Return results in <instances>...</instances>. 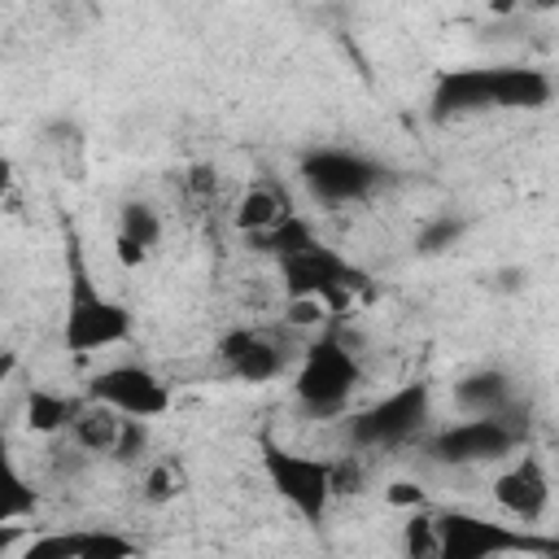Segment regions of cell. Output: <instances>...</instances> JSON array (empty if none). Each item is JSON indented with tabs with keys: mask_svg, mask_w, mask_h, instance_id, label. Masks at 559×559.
<instances>
[{
	"mask_svg": "<svg viewBox=\"0 0 559 559\" xmlns=\"http://www.w3.org/2000/svg\"><path fill=\"white\" fill-rule=\"evenodd\" d=\"M61 240H66V323H61V341L70 354H92L105 345H118L131 336V310L114 297L100 293L87 258H83V240L74 231V223H61Z\"/></svg>",
	"mask_w": 559,
	"mask_h": 559,
	"instance_id": "cell-1",
	"label": "cell"
},
{
	"mask_svg": "<svg viewBox=\"0 0 559 559\" xmlns=\"http://www.w3.org/2000/svg\"><path fill=\"white\" fill-rule=\"evenodd\" d=\"M362 384V367L358 358L349 354V345L341 341L336 328H328L323 336H314L301 354V367H297V380H293V393L301 402V411L310 419H332L349 406V393Z\"/></svg>",
	"mask_w": 559,
	"mask_h": 559,
	"instance_id": "cell-2",
	"label": "cell"
},
{
	"mask_svg": "<svg viewBox=\"0 0 559 559\" xmlns=\"http://www.w3.org/2000/svg\"><path fill=\"white\" fill-rule=\"evenodd\" d=\"M524 406H511L502 415H472L459 424H445L428 437V454L445 467H472V463H498L524 445Z\"/></svg>",
	"mask_w": 559,
	"mask_h": 559,
	"instance_id": "cell-3",
	"label": "cell"
},
{
	"mask_svg": "<svg viewBox=\"0 0 559 559\" xmlns=\"http://www.w3.org/2000/svg\"><path fill=\"white\" fill-rule=\"evenodd\" d=\"M262 472L271 480V489L306 520V524H319L328 515V502H332V463L323 459H310V454H297V450H284L275 437H262Z\"/></svg>",
	"mask_w": 559,
	"mask_h": 559,
	"instance_id": "cell-4",
	"label": "cell"
},
{
	"mask_svg": "<svg viewBox=\"0 0 559 559\" xmlns=\"http://www.w3.org/2000/svg\"><path fill=\"white\" fill-rule=\"evenodd\" d=\"M280 280L288 297H319L332 314H341L349 306V297L358 288H367V275L358 266H349L336 249H328L323 240H314L301 253L280 258Z\"/></svg>",
	"mask_w": 559,
	"mask_h": 559,
	"instance_id": "cell-5",
	"label": "cell"
},
{
	"mask_svg": "<svg viewBox=\"0 0 559 559\" xmlns=\"http://www.w3.org/2000/svg\"><path fill=\"white\" fill-rule=\"evenodd\" d=\"M441 533V559H493V555H559V542L515 533L507 524L467 515V511H441L437 515Z\"/></svg>",
	"mask_w": 559,
	"mask_h": 559,
	"instance_id": "cell-6",
	"label": "cell"
},
{
	"mask_svg": "<svg viewBox=\"0 0 559 559\" xmlns=\"http://www.w3.org/2000/svg\"><path fill=\"white\" fill-rule=\"evenodd\" d=\"M428 384L415 380V384H402L397 393L380 397L376 406L349 415V445L354 450H393L402 441H411L424 424H428Z\"/></svg>",
	"mask_w": 559,
	"mask_h": 559,
	"instance_id": "cell-7",
	"label": "cell"
},
{
	"mask_svg": "<svg viewBox=\"0 0 559 559\" xmlns=\"http://www.w3.org/2000/svg\"><path fill=\"white\" fill-rule=\"evenodd\" d=\"M301 179L323 205H349V201H367L389 179V170L354 148H314L301 157Z\"/></svg>",
	"mask_w": 559,
	"mask_h": 559,
	"instance_id": "cell-8",
	"label": "cell"
},
{
	"mask_svg": "<svg viewBox=\"0 0 559 559\" xmlns=\"http://www.w3.org/2000/svg\"><path fill=\"white\" fill-rule=\"evenodd\" d=\"M87 397L122 415H135V419H162L170 411V384L140 362H118V367L96 371L87 380Z\"/></svg>",
	"mask_w": 559,
	"mask_h": 559,
	"instance_id": "cell-9",
	"label": "cell"
},
{
	"mask_svg": "<svg viewBox=\"0 0 559 559\" xmlns=\"http://www.w3.org/2000/svg\"><path fill=\"white\" fill-rule=\"evenodd\" d=\"M493 502H498L511 520L537 524V520L546 515V507H550V476H546L542 459H537V454H520L507 472H498V480H493Z\"/></svg>",
	"mask_w": 559,
	"mask_h": 559,
	"instance_id": "cell-10",
	"label": "cell"
},
{
	"mask_svg": "<svg viewBox=\"0 0 559 559\" xmlns=\"http://www.w3.org/2000/svg\"><path fill=\"white\" fill-rule=\"evenodd\" d=\"M498 109L493 100V66H467V70H445L432 87V122H450L463 114Z\"/></svg>",
	"mask_w": 559,
	"mask_h": 559,
	"instance_id": "cell-11",
	"label": "cell"
},
{
	"mask_svg": "<svg viewBox=\"0 0 559 559\" xmlns=\"http://www.w3.org/2000/svg\"><path fill=\"white\" fill-rule=\"evenodd\" d=\"M218 358L227 367L231 380H245V384H266L284 371V349L280 341L253 332V328H231L223 341H218Z\"/></svg>",
	"mask_w": 559,
	"mask_h": 559,
	"instance_id": "cell-12",
	"label": "cell"
},
{
	"mask_svg": "<svg viewBox=\"0 0 559 559\" xmlns=\"http://www.w3.org/2000/svg\"><path fill=\"white\" fill-rule=\"evenodd\" d=\"M140 546L109 528H79V533H48L26 546V559H127Z\"/></svg>",
	"mask_w": 559,
	"mask_h": 559,
	"instance_id": "cell-13",
	"label": "cell"
},
{
	"mask_svg": "<svg viewBox=\"0 0 559 559\" xmlns=\"http://www.w3.org/2000/svg\"><path fill=\"white\" fill-rule=\"evenodd\" d=\"M555 83L533 66H493V100L498 109H542L550 105Z\"/></svg>",
	"mask_w": 559,
	"mask_h": 559,
	"instance_id": "cell-14",
	"label": "cell"
},
{
	"mask_svg": "<svg viewBox=\"0 0 559 559\" xmlns=\"http://www.w3.org/2000/svg\"><path fill=\"white\" fill-rule=\"evenodd\" d=\"M454 402L467 415H502L515 402V389H511V376L502 367H480L454 384Z\"/></svg>",
	"mask_w": 559,
	"mask_h": 559,
	"instance_id": "cell-15",
	"label": "cell"
},
{
	"mask_svg": "<svg viewBox=\"0 0 559 559\" xmlns=\"http://www.w3.org/2000/svg\"><path fill=\"white\" fill-rule=\"evenodd\" d=\"M118 432H122V411H114V406H105V402H92V397L83 402V411H79L74 424H70L74 445L87 450V454H109L114 441H118Z\"/></svg>",
	"mask_w": 559,
	"mask_h": 559,
	"instance_id": "cell-16",
	"label": "cell"
},
{
	"mask_svg": "<svg viewBox=\"0 0 559 559\" xmlns=\"http://www.w3.org/2000/svg\"><path fill=\"white\" fill-rule=\"evenodd\" d=\"M83 411V402L61 397L52 389H31L26 393V428L31 432H61L74 424V415Z\"/></svg>",
	"mask_w": 559,
	"mask_h": 559,
	"instance_id": "cell-17",
	"label": "cell"
},
{
	"mask_svg": "<svg viewBox=\"0 0 559 559\" xmlns=\"http://www.w3.org/2000/svg\"><path fill=\"white\" fill-rule=\"evenodd\" d=\"M284 214H288L284 192H275V188L258 183V188H249V192L240 197V205H236V227H240V231H249V236H262V231H266V227H275Z\"/></svg>",
	"mask_w": 559,
	"mask_h": 559,
	"instance_id": "cell-18",
	"label": "cell"
},
{
	"mask_svg": "<svg viewBox=\"0 0 559 559\" xmlns=\"http://www.w3.org/2000/svg\"><path fill=\"white\" fill-rule=\"evenodd\" d=\"M314 240H319V236H314V227H310L301 214H293V210H288V214H284L275 227H266L262 236H253V245H258L262 253H271L275 262H280V258H288V253L310 249Z\"/></svg>",
	"mask_w": 559,
	"mask_h": 559,
	"instance_id": "cell-19",
	"label": "cell"
},
{
	"mask_svg": "<svg viewBox=\"0 0 559 559\" xmlns=\"http://www.w3.org/2000/svg\"><path fill=\"white\" fill-rule=\"evenodd\" d=\"M118 231H122V236H131L135 245L153 249V245L162 240V218H157V210H153V205H144V201H127V205H122V214H118Z\"/></svg>",
	"mask_w": 559,
	"mask_h": 559,
	"instance_id": "cell-20",
	"label": "cell"
},
{
	"mask_svg": "<svg viewBox=\"0 0 559 559\" xmlns=\"http://www.w3.org/2000/svg\"><path fill=\"white\" fill-rule=\"evenodd\" d=\"M140 493H144V502H153V507H162V502H175V498L183 493V467H179V463H170V459L153 463V467L144 472V485H140Z\"/></svg>",
	"mask_w": 559,
	"mask_h": 559,
	"instance_id": "cell-21",
	"label": "cell"
},
{
	"mask_svg": "<svg viewBox=\"0 0 559 559\" xmlns=\"http://www.w3.org/2000/svg\"><path fill=\"white\" fill-rule=\"evenodd\" d=\"M402 546L411 559H441V533H437V515H411L406 520V533H402Z\"/></svg>",
	"mask_w": 559,
	"mask_h": 559,
	"instance_id": "cell-22",
	"label": "cell"
},
{
	"mask_svg": "<svg viewBox=\"0 0 559 559\" xmlns=\"http://www.w3.org/2000/svg\"><path fill=\"white\" fill-rule=\"evenodd\" d=\"M144 450H148V419L122 415V432H118V441H114L109 459H118V463H135Z\"/></svg>",
	"mask_w": 559,
	"mask_h": 559,
	"instance_id": "cell-23",
	"label": "cell"
},
{
	"mask_svg": "<svg viewBox=\"0 0 559 559\" xmlns=\"http://www.w3.org/2000/svg\"><path fill=\"white\" fill-rule=\"evenodd\" d=\"M463 236V218H432V223H424L419 227V236H415V249L419 253H441V249H450L454 240Z\"/></svg>",
	"mask_w": 559,
	"mask_h": 559,
	"instance_id": "cell-24",
	"label": "cell"
},
{
	"mask_svg": "<svg viewBox=\"0 0 559 559\" xmlns=\"http://www.w3.org/2000/svg\"><path fill=\"white\" fill-rule=\"evenodd\" d=\"M31 511H35V489L26 485V476L17 467H9V489H4L0 520H17V515H31Z\"/></svg>",
	"mask_w": 559,
	"mask_h": 559,
	"instance_id": "cell-25",
	"label": "cell"
},
{
	"mask_svg": "<svg viewBox=\"0 0 559 559\" xmlns=\"http://www.w3.org/2000/svg\"><path fill=\"white\" fill-rule=\"evenodd\" d=\"M332 310L319 301V297H288V323L297 328H310V323H323Z\"/></svg>",
	"mask_w": 559,
	"mask_h": 559,
	"instance_id": "cell-26",
	"label": "cell"
},
{
	"mask_svg": "<svg viewBox=\"0 0 559 559\" xmlns=\"http://www.w3.org/2000/svg\"><path fill=\"white\" fill-rule=\"evenodd\" d=\"M384 502L389 507H402V511H424V489L415 485V480H393L389 489H384Z\"/></svg>",
	"mask_w": 559,
	"mask_h": 559,
	"instance_id": "cell-27",
	"label": "cell"
},
{
	"mask_svg": "<svg viewBox=\"0 0 559 559\" xmlns=\"http://www.w3.org/2000/svg\"><path fill=\"white\" fill-rule=\"evenodd\" d=\"M358 480H362V472H358V463H354V459L332 463V489H336V493H354V489H358Z\"/></svg>",
	"mask_w": 559,
	"mask_h": 559,
	"instance_id": "cell-28",
	"label": "cell"
},
{
	"mask_svg": "<svg viewBox=\"0 0 559 559\" xmlns=\"http://www.w3.org/2000/svg\"><path fill=\"white\" fill-rule=\"evenodd\" d=\"M114 253H118V262H122V266H140V262L148 258V249H144V245H135V240H131V236H122V231H118V240H114Z\"/></svg>",
	"mask_w": 559,
	"mask_h": 559,
	"instance_id": "cell-29",
	"label": "cell"
},
{
	"mask_svg": "<svg viewBox=\"0 0 559 559\" xmlns=\"http://www.w3.org/2000/svg\"><path fill=\"white\" fill-rule=\"evenodd\" d=\"M528 284V275L520 271V266H507V271H498V284L493 288H502V293H520Z\"/></svg>",
	"mask_w": 559,
	"mask_h": 559,
	"instance_id": "cell-30",
	"label": "cell"
},
{
	"mask_svg": "<svg viewBox=\"0 0 559 559\" xmlns=\"http://www.w3.org/2000/svg\"><path fill=\"white\" fill-rule=\"evenodd\" d=\"M515 4H524V9H559V0H515Z\"/></svg>",
	"mask_w": 559,
	"mask_h": 559,
	"instance_id": "cell-31",
	"label": "cell"
},
{
	"mask_svg": "<svg viewBox=\"0 0 559 559\" xmlns=\"http://www.w3.org/2000/svg\"><path fill=\"white\" fill-rule=\"evenodd\" d=\"M493 9H498V13H511V9H515V0H493Z\"/></svg>",
	"mask_w": 559,
	"mask_h": 559,
	"instance_id": "cell-32",
	"label": "cell"
}]
</instances>
